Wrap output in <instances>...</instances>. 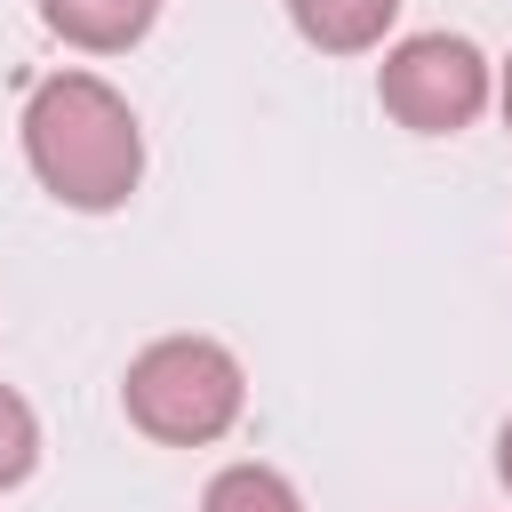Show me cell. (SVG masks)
<instances>
[{
  "mask_svg": "<svg viewBox=\"0 0 512 512\" xmlns=\"http://www.w3.org/2000/svg\"><path fill=\"white\" fill-rule=\"evenodd\" d=\"M496 480H504V496H512V416H504V432H496Z\"/></svg>",
  "mask_w": 512,
  "mask_h": 512,
  "instance_id": "ba28073f",
  "label": "cell"
},
{
  "mask_svg": "<svg viewBox=\"0 0 512 512\" xmlns=\"http://www.w3.org/2000/svg\"><path fill=\"white\" fill-rule=\"evenodd\" d=\"M200 512H304V496L280 464H224L200 488Z\"/></svg>",
  "mask_w": 512,
  "mask_h": 512,
  "instance_id": "8992f818",
  "label": "cell"
},
{
  "mask_svg": "<svg viewBox=\"0 0 512 512\" xmlns=\"http://www.w3.org/2000/svg\"><path fill=\"white\" fill-rule=\"evenodd\" d=\"M120 416L160 448H216L248 416V368L216 336H152L120 376Z\"/></svg>",
  "mask_w": 512,
  "mask_h": 512,
  "instance_id": "7a4b0ae2",
  "label": "cell"
},
{
  "mask_svg": "<svg viewBox=\"0 0 512 512\" xmlns=\"http://www.w3.org/2000/svg\"><path fill=\"white\" fill-rule=\"evenodd\" d=\"M496 112H504V128H512V56H504V72H496Z\"/></svg>",
  "mask_w": 512,
  "mask_h": 512,
  "instance_id": "9c48e42d",
  "label": "cell"
},
{
  "mask_svg": "<svg viewBox=\"0 0 512 512\" xmlns=\"http://www.w3.org/2000/svg\"><path fill=\"white\" fill-rule=\"evenodd\" d=\"M288 24L320 56H368L400 24V0H288Z\"/></svg>",
  "mask_w": 512,
  "mask_h": 512,
  "instance_id": "5b68a950",
  "label": "cell"
},
{
  "mask_svg": "<svg viewBox=\"0 0 512 512\" xmlns=\"http://www.w3.org/2000/svg\"><path fill=\"white\" fill-rule=\"evenodd\" d=\"M40 472V416L16 384H0V496Z\"/></svg>",
  "mask_w": 512,
  "mask_h": 512,
  "instance_id": "52a82bcc",
  "label": "cell"
},
{
  "mask_svg": "<svg viewBox=\"0 0 512 512\" xmlns=\"http://www.w3.org/2000/svg\"><path fill=\"white\" fill-rule=\"evenodd\" d=\"M376 104L408 136H464L496 104V64L464 32H408L376 64Z\"/></svg>",
  "mask_w": 512,
  "mask_h": 512,
  "instance_id": "3957f363",
  "label": "cell"
},
{
  "mask_svg": "<svg viewBox=\"0 0 512 512\" xmlns=\"http://www.w3.org/2000/svg\"><path fill=\"white\" fill-rule=\"evenodd\" d=\"M40 24L80 56H128L160 24V0H40Z\"/></svg>",
  "mask_w": 512,
  "mask_h": 512,
  "instance_id": "277c9868",
  "label": "cell"
},
{
  "mask_svg": "<svg viewBox=\"0 0 512 512\" xmlns=\"http://www.w3.org/2000/svg\"><path fill=\"white\" fill-rule=\"evenodd\" d=\"M32 184L72 216H112L144 184V120L104 72H48L16 120Z\"/></svg>",
  "mask_w": 512,
  "mask_h": 512,
  "instance_id": "6da1fadb",
  "label": "cell"
}]
</instances>
